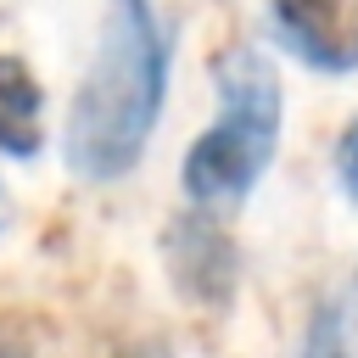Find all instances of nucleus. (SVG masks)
<instances>
[{
  "label": "nucleus",
  "mask_w": 358,
  "mask_h": 358,
  "mask_svg": "<svg viewBox=\"0 0 358 358\" xmlns=\"http://www.w3.org/2000/svg\"><path fill=\"white\" fill-rule=\"evenodd\" d=\"M173 73V28L157 0H112L67 106L62 157L84 185H117L145 157Z\"/></svg>",
  "instance_id": "1"
},
{
  "label": "nucleus",
  "mask_w": 358,
  "mask_h": 358,
  "mask_svg": "<svg viewBox=\"0 0 358 358\" xmlns=\"http://www.w3.org/2000/svg\"><path fill=\"white\" fill-rule=\"evenodd\" d=\"M213 73H218V117L196 134L179 173L196 207L241 201L280 145V78L263 62V50L235 45L229 56H218Z\"/></svg>",
  "instance_id": "2"
},
{
  "label": "nucleus",
  "mask_w": 358,
  "mask_h": 358,
  "mask_svg": "<svg viewBox=\"0 0 358 358\" xmlns=\"http://www.w3.org/2000/svg\"><path fill=\"white\" fill-rule=\"evenodd\" d=\"M268 39L308 73H358V0H268Z\"/></svg>",
  "instance_id": "3"
},
{
  "label": "nucleus",
  "mask_w": 358,
  "mask_h": 358,
  "mask_svg": "<svg viewBox=\"0 0 358 358\" xmlns=\"http://www.w3.org/2000/svg\"><path fill=\"white\" fill-rule=\"evenodd\" d=\"M168 274H173V291L185 302H196V308H229V296H235V241L224 235V224H213L207 213L173 218Z\"/></svg>",
  "instance_id": "4"
},
{
  "label": "nucleus",
  "mask_w": 358,
  "mask_h": 358,
  "mask_svg": "<svg viewBox=\"0 0 358 358\" xmlns=\"http://www.w3.org/2000/svg\"><path fill=\"white\" fill-rule=\"evenodd\" d=\"M45 151V90L34 67L11 50H0V157H39Z\"/></svg>",
  "instance_id": "5"
},
{
  "label": "nucleus",
  "mask_w": 358,
  "mask_h": 358,
  "mask_svg": "<svg viewBox=\"0 0 358 358\" xmlns=\"http://www.w3.org/2000/svg\"><path fill=\"white\" fill-rule=\"evenodd\" d=\"M302 358H352V341H347V313L336 302H319L313 319H308V336H302Z\"/></svg>",
  "instance_id": "6"
},
{
  "label": "nucleus",
  "mask_w": 358,
  "mask_h": 358,
  "mask_svg": "<svg viewBox=\"0 0 358 358\" xmlns=\"http://www.w3.org/2000/svg\"><path fill=\"white\" fill-rule=\"evenodd\" d=\"M336 185H341V196L358 207V117H352L347 134L336 140Z\"/></svg>",
  "instance_id": "7"
}]
</instances>
